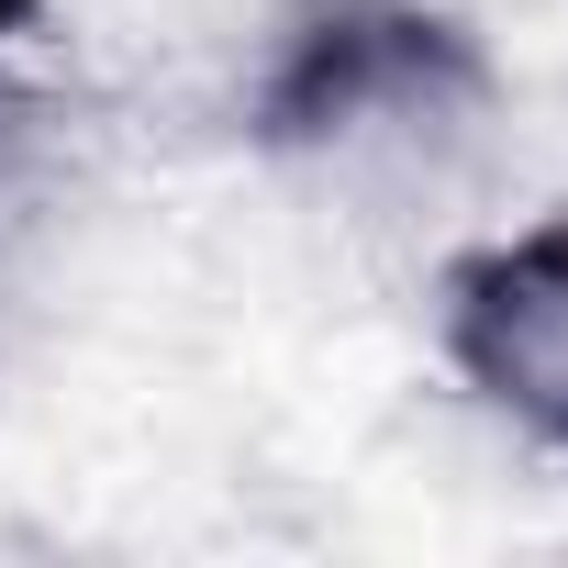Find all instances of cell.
I'll use <instances>...</instances> for the list:
<instances>
[{
	"label": "cell",
	"mask_w": 568,
	"mask_h": 568,
	"mask_svg": "<svg viewBox=\"0 0 568 568\" xmlns=\"http://www.w3.org/2000/svg\"><path fill=\"white\" fill-rule=\"evenodd\" d=\"M435 79H468L446 23L402 12V0H346L335 23H313L291 45L267 112L291 134H324V123H357V112H390V101H435Z\"/></svg>",
	"instance_id": "cell-2"
},
{
	"label": "cell",
	"mask_w": 568,
	"mask_h": 568,
	"mask_svg": "<svg viewBox=\"0 0 568 568\" xmlns=\"http://www.w3.org/2000/svg\"><path fill=\"white\" fill-rule=\"evenodd\" d=\"M23 23H34V0H0V45H12V34H23Z\"/></svg>",
	"instance_id": "cell-3"
},
{
	"label": "cell",
	"mask_w": 568,
	"mask_h": 568,
	"mask_svg": "<svg viewBox=\"0 0 568 568\" xmlns=\"http://www.w3.org/2000/svg\"><path fill=\"white\" fill-rule=\"evenodd\" d=\"M446 368L524 435L568 446V212L446 267Z\"/></svg>",
	"instance_id": "cell-1"
}]
</instances>
